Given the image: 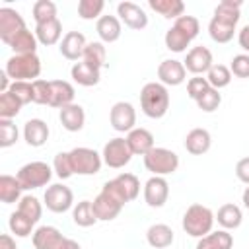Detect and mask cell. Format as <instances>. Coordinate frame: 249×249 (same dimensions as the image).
<instances>
[{
    "label": "cell",
    "mask_w": 249,
    "mask_h": 249,
    "mask_svg": "<svg viewBox=\"0 0 249 249\" xmlns=\"http://www.w3.org/2000/svg\"><path fill=\"white\" fill-rule=\"evenodd\" d=\"M239 10H241V2H233V0H222L216 10L214 16L208 23V35L212 41L216 43H230L233 39L237 21H239Z\"/></svg>",
    "instance_id": "1"
},
{
    "label": "cell",
    "mask_w": 249,
    "mask_h": 249,
    "mask_svg": "<svg viewBox=\"0 0 249 249\" xmlns=\"http://www.w3.org/2000/svg\"><path fill=\"white\" fill-rule=\"evenodd\" d=\"M140 109L150 119H161L169 109V91L161 82H148L140 91Z\"/></svg>",
    "instance_id": "2"
},
{
    "label": "cell",
    "mask_w": 249,
    "mask_h": 249,
    "mask_svg": "<svg viewBox=\"0 0 249 249\" xmlns=\"http://www.w3.org/2000/svg\"><path fill=\"white\" fill-rule=\"evenodd\" d=\"M214 222H216L214 212H212L208 206L196 202V204H191V206L185 210L181 224H183L185 233H189L191 237L200 239V237H204V235H208V233L212 231Z\"/></svg>",
    "instance_id": "3"
},
{
    "label": "cell",
    "mask_w": 249,
    "mask_h": 249,
    "mask_svg": "<svg viewBox=\"0 0 249 249\" xmlns=\"http://www.w3.org/2000/svg\"><path fill=\"white\" fill-rule=\"evenodd\" d=\"M4 72L12 82H35L41 74V60L37 53L33 54H14L6 60Z\"/></svg>",
    "instance_id": "4"
},
{
    "label": "cell",
    "mask_w": 249,
    "mask_h": 249,
    "mask_svg": "<svg viewBox=\"0 0 249 249\" xmlns=\"http://www.w3.org/2000/svg\"><path fill=\"white\" fill-rule=\"evenodd\" d=\"M144 167L158 177H165L169 173H175L179 167V156L173 150L167 148H152L144 156Z\"/></svg>",
    "instance_id": "5"
},
{
    "label": "cell",
    "mask_w": 249,
    "mask_h": 249,
    "mask_svg": "<svg viewBox=\"0 0 249 249\" xmlns=\"http://www.w3.org/2000/svg\"><path fill=\"white\" fill-rule=\"evenodd\" d=\"M18 181L21 183L23 191H31V189H39L45 187L51 177H53V167L45 161H29L23 167H19L18 171Z\"/></svg>",
    "instance_id": "6"
},
{
    "label": "cell",
    "mask_w": 249,
    "mask_h": 249,
    "mask_svg": "<svg viewBox=\"0 0 249 249\" xmlns=\"http://www.w3.org/2000/svg\"><path fill=\"white\" fill-rule=\"evenodd\" d=\"M70 160H72L74 173L78 175H95L99 173L101 163H103L101 154H97L91 148H84V146L70 150Z\"/></svg>",
    "instance_id": "7"
},
{
    "label": "cell",
    "mask_w": 249,
    "mask_h": 249,
    "mask_svg": "<svg viewBox=\"0 0 249 249\" xmlns=\"http://www.w3.org/2000/svg\"><path fill=\"white\" fill-rule=\"evenodd\" d=\"M101 158H103V163L113 167V169H121L124 167L130 158H132V152L126 144V138H111L105 146H103V152H101Z\"/></svg>",
    "instance_id": "8"
},
{
    "label": "cell",
    "mask_w": 249,
    "mask_h": 249,
    "mask_svg": "<svg viewBox=\"0 0 249 249\" xmlns=\"http://www.w3.org/2000/svg\"><path fill=\"white\" fill-rule=\"evenodd\" d=\"M45 206L51 210V212H56V214H62L66 210L72 208L74 204V195L70 191V187L62 185V183H54L51 187H47L45 191Z\"/></svg>",
    "instance_id": "9"
},
{
    "label": "cell",
    "mask_w": 249,
    "mask_h": 249,
    "mask_svg": "<svg viewBox=\"0 0 249 249\" xmlns=\"http://www.w3.org/2000/svg\"><path fill=\"white\" fill-rule=\"evenodd\" d=\"M109 123L117 132H130L136 128V111L128 101H117L109 111Z\"/></svg>",
    "instance_id": "10"
},
{
    "label": "cell",
    "mask_w": 249,
    "mask_h": 249,
    "mask_svg": "<svg viewBox=\"0 0 249 249\" xmlns=\"http://www.w3.org/2000/svg\"><path fill=\"white\" fill-rule=\"evenodd\" d=\"M93 212H95V216H97V220H101V222H109V220H115L117 216H119V212L123 210V202L117 198V196H113L109 191H105V189H101V193L93 198Z\"/></svg>",
    "instance_id": "11"
},
{
    "label": "cell",
    "mask_w": 249,
    "mask_h": 249,
    "mask_svg": "<svg viewBox=\"0 0 249 249\" xmlns=\"http://www.w3.org/2000/svg\"><path fill=\"white\" fill-rule=\"evenodd\" d=\"M167 196H169V183L165 181V177L152 175L144 183V200L148 206L160 208L167 202Z\"/></svg>",
    "instance_id": "12"
},
{
    "label": "cell",
    "mask_w": 249,
    "mask_h": 249,
    "mask_svg": "<svg viewBox=\"0 0 249 249\" xmlns=\"http://www.w3.org/2000/svg\"><path fill=\"white\" fill-rule=\"evenodd\" d=\"M23 29H25V21L19 12H16L14 8H8V6L0 8V39H2V43L8 45L10 39Z\"/></svg>",
    "instance_id": "13"
},
{
    "label": "cell",
    "mask_w": 249,
    "mask_h": 249,
    "mask_svg": "<svg viewBox=\"0 0 249 249\" xmlns=\"http://www.w3.org/2000/svg\"><path fill=\"white\" fill-rule=\"evenodd\" d=\"M117 16H119V19L126 25V27H130V29H144L146 25H148V16H146V12L138 6V4H134V2H128V0H124V2H119V6H117Z\"/></svg>",
    "instance_id": "14"
},
{
    "label": "cell",
    "mask_w": 249,
    "mask_h": 249,
    "mask_svg": "<svg viewBox=\"0 0 249 249\" xmlns=\"http://www.w3.org/2000/svg\"><path fill=\"white\" fill-rule=\"evenodd\" d=\"M183 64H185V68H187V72H191V74H195V76H202V74H206L210 68H212V64H214V60H212V53L206 49V47H193L189 53H187V58L183 60Z\"/></svg>",
    "instance_id": "15"
},
{
    "label": "cell",
    "mask_w": 249,
    "mask_h": 249,
    "mask_svg": "<svg viewBox=\"0 0 249 249\" xmlns=\"http://www.w3.org/2000/svg\"><path fill=\"white\" fill-rule=\"evenodd\" d=\"M158 78L163 86H181L187 78V68L181 60L167 58L161 60L158 66Z\"/></svg>",
    "instance_id": "16"
},
{
    "label": "cell",
    "mask_w": 249,
    "mask_h": 249,
    "mask_svg": "<svg viewBox=\"0 0 249 249\" xmlns=\"http://www.w3.org/2000/svg\"><path fill=\"white\" fill-rule=\"evenodd\" d=\"M68 237H64L54 226H41L33 231L35 249H62Z\"/></svg>",
    "instance_id": "17"
},
{
    "label": "cell",
    "mask_w": 249,
    "mask_h": 249,
    "mask_svg": "<svg viewBox=\"0 0 249 249\" xmlns=\"http://www.w3.org/2000/svg\"><path fill=\"white\" fill-rule=\"evenodd\" d=\"M86 45H88V41H86L84 33H80V31H68L62 37L58 49H60V54L64 58H68V60H82L84 58Z\"/></svg>",
    "instance_id": "18"
},
{
    "label": "cell",
    "mask_w": 249,
    "mask_h": 249,
    "mask_svg": "<svg viewBox=\"0 0 249 249\" xmlns=\"http://www.w3.org/2000/svg\"><path fill=\"white\" fill-rule=\"evenodd\" d=\"M107 183L117 191V195L124 202L134 200L138 196V193H140V181H138V177L134 173H121V175H117L115 179H111Z\"/></svg>",
    "instance_id": "19"
},
{
    "label": "cell",
    "mask_w": 249,
    "mask_h": 249,
    "mask_svg": "<svg viewBox=\"0 0 249 249\" xmlns=\"http://www.w3.org/2000/svg\"><path fill=\"white\" fill-rule=\"evenodd\" d=\"M70 76L72 80L78 84V86H84V88H91V86H97L99 80H101V70L88 64L86 60H78L74 62V66L70 68Z\"/></svg>",
    "instance_id": "20"
},
{
    "label": "cell",
    "mask_w": 249,
    "mask_h": 249,
    "mask_svg": "<svg viewBox=\"0 0 249 249\" xmlns=\"http://www.w3.org/2000/svg\"><path fill=\"white\" fill-rule=\"evenodd\" d=\"M126 144L132 152V156H146L154 148V134L146 128H132L126 134Z\"/></svg>",
    "instance_id": "21"
},
{
    "label": "cell",
    "mask_w": 249,
    "mask_h": 249,
    "mask_svg": "<svg viewBox=\"0 0 249 249\" xmlns=\"http://www.w3.org/2000/svg\"><path fill=\"white\" fill-rule=\"evenodd\" d=\"M74 86L66 80H51V107L62 109L74 103Z\"/></svg>",
    "instance_id": "22"
},
{
    "label": "cell",
    "mask_w": 249,
    "mask_h": 249,
    "mask_svg": "<svg viewBox=\"0 0 249 249\" xmlns=\"http://www.w3.org/2000/svg\"><path fill=\"white\" fill-rule=\"evenodd\" d=\"M23 140L33 146V148H41L47 140H49V126L43 119H29L23 124Z\"/></svg>",
    "instance_id": "23"
},
{
    "label": "cell",
    "mask_w": 249,
    "mask_h": 249,
    "mask_svg": "<svg viewBox=\"0 0 249 249\" xmlns=\"http://www.w3.org/2000/svg\"><path fill=\"white\" fill-rule=\"evenodd\" d=\"M212 136L206 128H193L185 136V150L193 156H202L210 150Z\"/></svg>",
    "instance_id": "24"
},
{
    "label": "cell",
    "mask_w": 249,
    "mask_h": 249,
    "mask_svg": "<svg viewBox=\"0 0 249 249\" xmlns=\"http://www.w3.org/2000/svg\"><path fill=\"white\" fill-rule=\"evenodd\" d=\"M35 37L41 45L45 47H51V45H56L62 37V23L58 18L54 19H49V21H43V23H37L35 25Z\"/></svg>",
    "instance_id": "25"
},
{
    "label": "cell",
    "mask_w": 249,
    "mask_h": 249,
    "mask_svg": "<svg viewBox=\"0 0 249 249\" xmlns=\"http://www.w3.org/2000/svg\"><path fill=\"white\" fill-rule=\"evenodd\" d=\"M58 119H60V124H62L68 132H78V130L84 128L86 113H84V107H82V105L72 103V105H66V107L60 109Z\"/></svg>",
    "instance_id": "26"
},
{
    "label": "cell",
    "mask_w": 249,
    "mask_h": 249,
    "mask_svg": "<svg viewBox=\"0 0 249 249\" xmlns=\"http://www.w3.org/2000/svg\"><path fill=\"white\" fill-rule=\"evenodd\" d=\"M95 31H97L101 43H115L123 33L121 19L117 16H101L95 23Z\"/></svg>",
    "instance_id": "27"
},
{
    "label": "cell",
    "mask_w": 249,
    "mask_h": 249,
    "mask_svg": "<svg viewBox=\"0 0 249 249\" xmlns=\"http://www.w3.org/2000/svg\"><path fill=\"white\" fill-rule=\"evenodd\" d=\"M173 239H175L173 230L167 224H154L146 231V241L154 249H165V247H169L173 243Z\"/></svg>",
    "instance_id": "28"
},
{
    "label": "cell",
    "mask_w": 249,
    "mask_h": 249,
    "mask_svg": "<svg viewBox=\"0 0 249 249\" xmlns=\"http://www.w3.org/2000/svg\"><path fill=\"white\" fill-rule=\"evenodd\" d=\"M37 45H39V41H37L35 33H31L27 27L23 31H19L18 35H14L8 43V47L14 51V54H33L37 51Z\"/></svg>",
    "instance_id": "29"
},
{
    "label": "cell",
    "mask_w": 249,
    "mask_h": 249,
    "mask_svg": "<svg viewBox=\"0 0 249 249\" xmlns=\"http://www.w3.org/2000/svg\"><path fill=\"white\" fill-rule=\"evenodd\" d=\"M21 183L14 175H0V200L4 204H14L21 200Z\"/></svg>",
    "instance_id": "30"
},
{
    "label": "cell",
    "mask_w": 249,
    "mask_h": 249,
    "mask_svg": "<svg viewBox=\"0 0 249 249\" xmlns=\"http://www.w3.org/2000/svg\"><path fill=\"white\" fill-rule=\"evenodd\" d=\"M216 220L218 224L222 226V230H235L241 226V220H243V214H241V208L237 204H222L216 212Z\"/></svg>",
    "instance_id": "31"
},
{
    "label": "cell",
    "mask_w": 249,
    "mask_h": 249,
    "mask_svg": "<svg viewBox=\"0 0 249 249\" xmlns=\"http://www.w3.org/2000/svg\"><path fill=\"white\" fill-rule=\"evenodd\" d=\"M231 245H233L231 233L228 230H218L200 237L196 243V249H231Z\"/></svg>",
    "instance_id": "32"
},
{
    "label": "cell",
    "mask_w": 249,
    "mask_h": 249,
    "mask_svg": "<svg viewBox=\"0 0 249 249\" xmlns=\"http://www.w3.org/2000/svg\"><path fill=\"white\" fill-rule=\"evenodd\" d=\"M148 6L165 19H177L185 14V4L181 0H148Z\"/></svg>",
    "instance_id": "33"
},
{
    "label": "cell",
    "mask_w": 249,
    "mask_h": 249,
    "mask_svg": "<svg viewBox=\"0 0 249 249\" xmlns=\"http://www.w3.org/2000/svg\"><path fill=\"white\" fill-rule=\"evenodd\" d=\"M72 220H74V224L80 226V228H89V226H93V224L97 222V216H95V212H93L91 200H80V202L74 206V210H72Z\"/></svg>",
    "instance_id": "34"
},
{
    "label": "cell",
    "mask_w": 249,
    "mask_h": 249,
    "mask_svg": "<svg viewBox=\"0 0 249 249\" xmlns=\"http://www.w3.org/2000/svg\"><path fill=\"white\" fill-rule=\"evenodd\" d=\"M88 64L95 66V68H103L105 66V60H107V51H105V45L101 41H91L86 45V51H84V58Z\"/></svg>",
    "instance_id": "35"
},
{
    "label": "cell",
    "mask_w": 249,
    "mask_h": 249,
    "mask_svg": "<svg viewBox=\"0 0 249 249\" xmlns=\"http://www.w3.org/2000/svg\"><path fill=\"white\" fill-rule=\"evenodd\" d=\"M206 80L210 84V88L214 89H222L226 86H230L231 82V70L230 66H224V64H212V68L206 72Z\"/></svg>",
    "instance_id": "36"
},
{
    "label": "cell",
    "mask_w": 249,
    "mask_h": 249,
    "mask_svg": "<svg viewBox=\"0 0 249 249\" xmlns=\"http://www.w3.org/2000/svg\"><path fill=\"white\" fill-rule=\"evenodd\" d=\"M163 41H165V47H167L169 51H173V53H185L187 47L191 45V39H189L181 29H177L175 25H171V27L165 31Z\"/></svg>",
    "instance_id": "37"
},
{
    "label": "cell",
    "mask_w": 249,
    "mask_h": 249,
    "mask_svg": "<svg viewBox=\"0 0 249 249\" xmlns=\"http://www.w3.org/2000/svg\"><path fill=\"white\" fill-rule=\"evenodd\" d=\"M18 212H21L25 218H29L33 224L39 222L41 214H43V204L39 202L37 196H31V195H25L21 196V200L18 202Z\"/></svg>",
    "instance_id": "38"
},
{
    "label": "cell",
    "mask_w": 249,
    "mask_h": 249,
    "mask_svg": "<svg viewBox=\"0 0 249 249\" xmlns=\"http://www.w3.org/2000/svg\"><path fill=\"white\" fill-rule=\"evenodd\" d=\"M8 226H10V231L16 233V237H27L33 233V222L29 218H25L21 212H12L10 214V220H8Z\"/></svg>",
    "instance_id": "39"
},
{
    "label": "cell",
    "mask_w": 249,
    "mask_h": 249,
    "mask_svg": "<svg viewBox=\"0 0 249 249\" xmlns=\"http://www.w3.org/2000/svg\"><path fill=\"white\" fill-rule=\"evenodd\" d=\"M21 101L10 93V91H4L0 93V119H14L19 111H21Z\"/></svg>",
    "instance_id": "40"
},
{
    "label": "cell",
    "mask_w": 249,
    "mask_h": 249,
    "mask_svg": "<svg viewBox=\"0 0 249 249\" xmlns=\"http://www.w3.org/2000/svg\"><path fill=\"white\" fill-rule=\"evenodd\" d=\"M19 130L12 119H0V148H10L18 142Z\"/></svg>",
    "instance_id": "41"
},
{
    "label": "cell",
    "mask_w": 249,
    "mask_h": 249,
    "mask_svg": "<svg viewBox=\"0 0 249 249\" xmlns=\"http://www.w3.org/2000/svg\"><path fill=\"white\" fill-rule=\"evenodd\" d=\"M103 8H105L103 0H80L78 2V16L82 19H95V18L99 19Z\"/></svg>",
    "instance_id": "42"
},
{
    "label": "cell",
    "mask_w": 249,
    "mask_h": 249,
    "mask_svg": "<svg viewBox=\"0 0 249 249\" xmlns=\"http://www.w3.org/2000/svg\"><path fill=\"white\" fill-rule=\"evenodd\" d=\"M56 18V4L51 0H37L33 4V19L35 23H43Z\"/></svg>",
    "instance_id": "43"
},
{
    "label": "cell",
    "mask_w": 249,
    "mask_h": 249,
    "mask_svg": "<svg viewBox=\"0 0 249 249\" xmlns=\"http://www.w3.org/2000/svg\"><path fill=\"white\" fill-rule=\"evenodd\" d=\"M53 171L56 173L58 179H68L74 175V167H72V160H70V152H58L53 160Z\"/></svg>",
    "instance_id": "44"
},
{
    "label": "cell",
    "mask_w": 249,
    "mask_h": 249,
    "mask_svg": "<svg viewBox=\"0 0 249 249\" xmlns=\"http://www.w3.org/2000/svg\"><path fill=\"white\" fill-rule=\"evenodd\" d=\"M195 103H196V107H198L200 111H204V113H212V111H216V109L220 107V103H222V93H220L218 89L210 88V89L204 91Z\"/></svg>",
    "instance_id": "45"
},
{
    "label": "cell",
    "mask_w": 249,
    "mask_h": 249,
    "mask_svg": "<svg viewBox=\"0 0 249 249\" xmlns=\"http://www.w3.org/2000/svg\"><path fill=\"white\" fill-rule=\"evenodd\" d=\"M177 29H181L191 41L198 35V31H200V23H198V19L195 18V16H187V14H183L181 18H177L175 19V23H173Z\"/></svg>",
    "instance_id": "46"
},
{
    "label": "cell",
    "mask_w": 249,
    "mask_h": 249,
    "mask_svg": "<svg viewBox=\"0 0 249 249\" xmlns=\"http://www.w3.org/2000/svg\"><path fill=\"white\" fill-rule=\"evenodd\" d=\"M10 93H14L21 105H27V103H33V82H12Z\"/></svg>",
    "instance_id": "47"
},
{
    "label": "cell",
    "mask_w": 249,
    "mask_h": 249,
    "mask_svg": "<svg viewBox=\"0 0 249 249\" xmlns=\"http://www.w3.org/2000/svg\"><path fill=\"white\" fill-rule=\"evenodd\" d=\"M33 103L51 105V82H47V80L33 82Z\"/></svg>",
    "instance_id": "48"
},
{
    "label": "cell",
    "mask_w": 249,
    "mask_h": 249,
    "mask_svg": "<svg viewBox=\"0 0 249 249\" xmlns=\"http://www.w3.org/2000/svg\"><path fill=\"white\" fill-rule=\"evenodd\" d=\"M210 89V84H208V80L206 78H202V76H195V78H191L189 82H187V95L191 97V99H198L204 91H208Z\"/></svg>",
    "instance_id": "49"
},
{
    "label": "cell",
    "mask_w": 249,
    "mask_h": 249,
    "mask_svg": "<svg viewBox=\"0 0 249 249\" xmlns=\"http://www.w3.org/2000/svg\"><path fill=\"white\" fill-rule=\"evenodd\" d=\"M230 70L235 78H249V54H235L231 58Z\"/></svg>",
    "instance_id": "50"
},
{
    "label": "cell",
    "mask_w": 249,
    "mask_h": 249,
    "mask_svg": "<svg viewBox=\"0 0 249 249\" xmlns=\"http://www.w3.org/2000/svg\"><path fill=\"white\" fill-rule=\"evenodd\" d=\"M235 175H237V179H239L241 183L249 185V156H247V158H241V160L237 161V165H235Z\"/></svg>",
    "instance_id": "51"
},
{
    "label": "cell",
    "mask_w": 249,
    "mask_h": 249,
    "mask_svg": "<svg viewBox=\"0 0 249 249\" xmlns=\"http://www.w3.org/2000/svg\"><path fill=\"white\" fill-rule=\"evenodd\" d=\"M237 43H239V47L249 54V25H245V27L239 29V33H237Z\"/></svg>",
    "instance_id": "52"
},
{
    "label": "cell",
    "mask_w": 249,
    "mask_h": 249,
    "mask_svg": "<svg viewBox=\"0 0 249 249\" xmlns=\"http://www.w3.org/2000/svg\"><path fill=\"white\" fill-rule=\"evenodd\" d=\"M0 249H18L16 239L10 233H2L0 235Z\"/></svg>",
    "instance_id": "53"
},
{
    "label": "cell",
    "mask_w": 249,
    "mask_h": 249,
    "mask_svg": "<svg viewBox=\"0 0 249 249\" xmlns=\"http://www.w3.org/2000/svg\"><path fill=\"white\" fill-rule=\"evenodd\" d=\"M241 202H243V206L249 210V185L245 187V191H243V195H241Z\"/></svg>",
    "instance_id": "54"
}]
</instances>
